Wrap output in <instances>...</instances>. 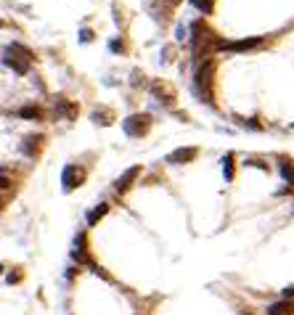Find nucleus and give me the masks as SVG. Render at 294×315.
<instances>
[{"instance_id": "nucleus-8", "label": "nucleus", "mask_w": 294, "mask_h": 315, "mask_svg": "<svg viewBox=\"0 0 294 315\" xmlns=\"http://www.w3.org/2000/svg\"><path fill=\"white\" fill-rule=\"evenodd\" d=\"M56 117L74 119V117H77V106H74V103H69L67 98H58V101H56Z\"/></svg>"}, {"instance_id": "nucleus-16", "label": "nucleus", "mask_w": 294, "mask_h": 315, "mask_svg": "<svg viewBox=\"0 0 294 315\" xmlns=\"http://www.w3.org/2000/svg\"><path fill=\"white\" fill-rule=\"evenodd\" d=\"M225 164H223V172H225V180H234V156H225V159H223Z\"/></svg>"}, {"instance_id": "nucleus-13", "label": "nucleus", "mask_w": 294, "mask_h": 315, "mask_svg": "<svg viewBox=\"0 0 294 315\" xmlns=\"http://www.w3.org/2000/svg\"><path fill=\"white\" fill-rule=\"evenodd\" d=\"M93 119L101 122V124H112V112L109 109H96V112H93Z\"/></svg>"}, {"instance_id": "nucleus-15", "label": "nucleus", "mask_w": 294, "mask_h": 315, "mask_svg": "<svg viewBox=\"0 0 294 315\" xmlns=\"http://www.w3.org/2000/svg\"><path fill=\"white\" fill-rule=\"evenodd\" d=\"M40 140H43L40 135H37V138H27V143H24V151H27L29 156H32V154H35V151L40 149Z\"/></svg>"}, {"instance_id": "nucleus-5", "label": "nucleus", "mask_w": 294, "mask_h": 315, "mask_svg": "<svg viewBox=\"0 0 294 315\" xmlns=\"http://www.w3.org/2000/svg\"><path fill=\"white\" fill-rule=\"evenodd\" d=\"M262 45V37H246V40H234V43H220V51H228V53H244V51H252Z\"/></svg>"}, {"instance_id": "nucleus-18", "label": "nucleus", "mask_w": 294, "mask_h": 315, "mask_svg": "<svg viewBox=\"0 0 294 315\" xmlns=\"http://www.w3.org/2000/svg\"><path fill=\"white\" fill-rule=\"evenodd\" d=\"M8 185H11V183H8L6 178H0V188H8Z\"/></svg>"}, {"instance_id": "nucleus-9", "label": "nucleus", "mask_w": 294, "mask_h": 315, "mask_svg": "<svg viewBox=\"0 0 294 315\" xmlns=\"http://www.w3.org/2000/svg\"><path fill=\"white\" fill-rule=\"evenodd\" d=\"M268 315H294V299H281L268 307Z\"/></svg>"}, {"instance_id": "nucleus-2", "label": "nucleus", "mask_w": 294, "mask_h": 315, "mask_svg": "<svg viewBox=\"0 0 294 315\" xmlns=\"http://www.w3.org/2000/svg\"><path fill=\"white\" fill-rule=\"evenodd\" d=\"M212 74H215V61H204L196 72V90L204 96V101L212 103Z\"/></svg>"}, {"instance_id": "nucleus-1", "label": "nucleus", "mask_w": 294, "mask_h": 315, "mask_svg": "<svg viewBox=\"0 0 294 315\" xmlns=\"http://www.w3.org/2000/svg\"><path fill=\"white\" fill-rule=\"evenodd\" d=\"M29 61H32V51L24 48V45H19V43H13L8 48V53H6V64L13 67V72H19V74H27Z\"/></svg>"}, {"instance_id": "nucleus-4", "label": "nucleus", "mask_w": 294, "mask_h": 315, "mask_svg": "<svg viewBox=\"0 0 294 315\" xmlns=\"http://www.w3.org/2000/svg\"><path fill=\"white\" fill-rule=\"evenodd\" d=\"M85 180V170L77 167V164H67L64 172H61V183H64V191H74V188H80Z\"/></svg>"}, {"instance_id": "nucleus-12", "label": "nucleus", "mask_w": 294, "mask_h": 315, "mask_svg": "<svg viewBox=\"0 0 294 315\" xmlns=\"http://www.w3.org/2000/svg\"><path fill=\"white\" fill-rule=\"evenodd\" d=\"M19 117H22V119H40L43 112H40L37 106H24L22 112H19Z\"/></svg>"}, {"instance_id": "nucleus-19", "label": "nucleus", "mask_w": 294, "mask_h": 315, "mask_svg": "<svg viewBox=\"0 0 294 315\" xmlns=\"http://www.w3.org/2000/svg\"><path fill=\"white\" fill-rule=\"evenodd\" d=\"M0 27H6V22H3V19H0Z\"/></svg>"}, {"instance_id": "nucleus-11", "label": "nucleus", "mask_w": 294, "mask_h": 315, "mask_svg": "<svg viewBox=\"0 0 294 315\" xmlns=\"http://www.w3.org/2000/svg\"><path fill=\"white\" fill-rule=\"evenodd\" d=\"M106 212H109V207H106V204H101V207H96V209H93V212L88 215V225H96V223H98V220H101Z\"/></svg>"}, {"instance_id": "nucleus-6", "label": "nucleus", "mask_w": 294, "mask_h": 315, "mask_svg": "<svg viewBox=\"0 0 294 315\" xmlns=\"http://www.w3.org/2000/svg\"><path fill=\"white\" fill-rule=\"evenodd\" d=\"M199 156V149L196 146H185V149H175L173 154H167V162L170 164H188Z\"/></svg>"}, {"instance_id": "nucleus-10", "label": "nucleus", "mask_w": 294, "mask_h": 315, "mask_svg": "<svg viewBox=\"0 0 294 315\" xmlns=\"http://www.w3.org/2000/svg\"><path fill=\"white\" fill-rule=\"evenodd\" d=\"M278 170H281V178H284L289 185H294V164H291L289 159H281V162H278Z\"/></svg>"}, {"instance_id": "nucleus-3", "label": "nucleus", "mask_w": 294, "mask_h": 315, "mask_svg": "<svg viewBox=\"0 0 294 315\" xmlns=\"http://www.w3.org/2000/svg\"><path fill=\"white\" fill-rule=\"evenodd\" d=\"M122 128H125V133L130 138H143L151 128V117L149 114H133V117H128L122 122Z\"/></svg>"}, {"instance_id": "nucleus-7", "label": "nucleus", "mask_w": 294, "mask_h": 315, "mask_svg": "<svg viewBox=\"0 0 294 315\" xmlns=\"http://www.w3.org/2000/svg\"><path fill=\"white\" fill-rule=\"evenodd\" d=\"M138 175H141V167H138V164H135V167H130V170H128V172H125V175H122V178H117V183H114V188H117V191H119V194H125V191H128V188L133 185V180H135Z\"/></svg>"}, {"instance_id": "nucleus-17", "label": "nucleus", "mask_w": 294, "mask_h": 315, "mask_svg": "<svg viewBox=\"0 0 294 315\" xmlns=\"http://www.w3.org/2000/svg\"><path fill=\"white\" fill-rule=\"evenodd\" d=\"M284 299H294V283L284 289Z\"/></svg>"}, {"instance_id": "nucleus-20", "label": "nucleus", "mask_w": 294, "mask_h": 315, "mask_svg": "<svg viewBox=\"0 0 294 315\" xmlns=\"http://www.w3.org/2000/svg\"><path fill=\"white\" fill-rule=\"evenodd\" d=\"M170 3H180V0H170Z\"/></svg>"}, {"instance_id": "nucleus-14", "label": "nucleus", "mask_w": 294, "mask_h": 315, "mask_svg": "<svg viewBox=\"0 0 294 315\" xmlns=\"http://www.w3.org/2000/svg\"><path fill=\"white\" fill-rule=\"evenodd\" d=\"M191 6L199 8L202 13H212L215 11V0H191Z\"/></svg>"}]
</instances>
